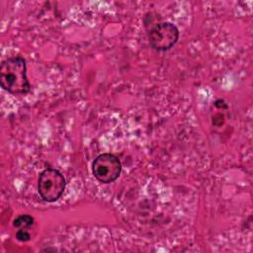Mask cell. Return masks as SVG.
Instances as JSON below:
<instances>
[{"mask_svg": "<svg viewBox=\"0 0 253 253\" xmlns=\"http://www.w3.org/2000/svg\"><path fill=\"white\" fill-rule=\"evenodd\" d=\"M150 46L157 51H166L173 47L179 40V30L171 22L155 23L147 31Z\"/></svg>", "mask_w": 253, "mask_h": 253, "instance_id": "3", "label": "cell"}, {"mask_svg": "<svg viewBox=\"0 0 253 253\" xmlns=\"http://www.w3.org/2000/svg\"><path fill=\"white\" fill-rule=\"evenodd\" d=\"M1 87L13 95H26L32 85L27 76V64L24 57L17 55L6 58L0 66Z\"/></svg>", "mask_w": 253, "mask_h": 253, "instance_id": "1", "label": "cell"}, {"mask_svg": "<svg viewBox=\"0 0 253 253\" xmlns=\"http://www.w3.org/2000/svg\"><path fill=\"white\" fill-rule=\"evenodd\" d=\"M92 172L94 177L102 184L115 182L121 175V160L112 153H103L98 155L92 163Z\"/></svg>", "mask_w": 253, "mask_h": 253, "instance_id": "4", "label": "cell"}, {"mask_svg": "<svg viewBox=\"0 0 253 253\" xmlns=\"http://www.w3.org/2000/svg\"><path fill=\"white\" fill-rule=\"evenodd\" d=\"M65 186L66 180L63 174L55 168H46L39 175L38 192L44 202L53 203L59 200Z\"/></svg>", "mask_w": 253, "mask_h": 253, "instance_id": "2", "label": "cell"}, {"mask_svg": "<svg viewBox=\"0 0 253 253\" xmlns=\"http://www.w3.org/2000/svg\"><path fill=\"white\" fill-rule=\"evenodd\" d=\"M13 227L17 229L16 239L21 242L30 241L32 235L30 229L35 225V218L27 213L18 215L12 222Z\"/></svg>", "mask_w": 253, "mask_h": 253, "instance_id": "5", "label": "cell"}]
</instances>
